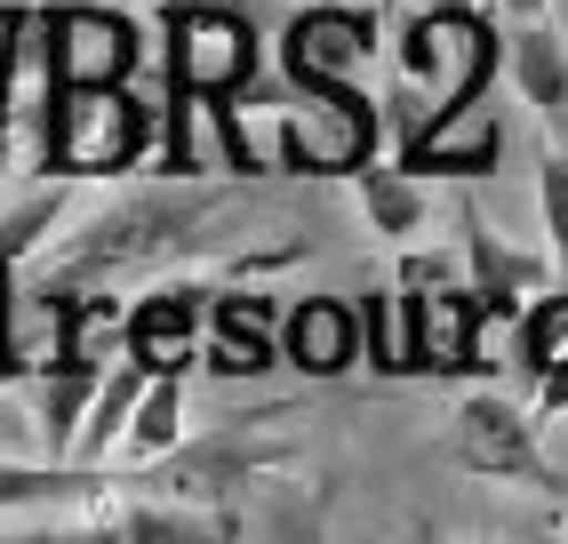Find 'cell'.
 <instances>
[{
	"label": "cell",
	"mask_w": 568,
	"mask_h": 544,
	"mask_svg": "<svg viewBox=\"0 0 568 544\" xmlns=\"http://www.w3.org/2000/svg\"><path fill=\"white\" fill-rule=\"evenodd\" d=\"M465 264H473V296H480V321H513L528 296L545 289V272L528 264L520 249H505L473 209H465Z\"/></svg>",
	"instance_id": "14"
},
{
	"label": "cell",
	"mask_w": 568,
	"mask_h": 544,
	"mask_svg": "<svg viewBox=\"0 0 568 544\" xmlns=\"http://www.w3.org/2000/svg\"><path fill=\"white\" fill-rule=\"evenodd\" d=\"M376 9H385V17H393V9H400V0H376Z\"/></svg>",
	"instance_id": "28"
},
{
	"label": "cell",
	"mask_w": 568,
	"mask_h": 544,
	"mask_svg": "<svg viewBox=\"0 0 568 544\" xmlns=\"http://www.w3.org/2000/svg\"><path fill=\"white\" fill-rule=\"evenodd\" d=\"M169 81L193 97L256 89V24L224 0H184L169 9Z\"/></svg>",
	"instance_id": "4"
},
{
	"label": "cell",
	"mask_w": 568,
	"mask_h": 544,
	"mask_svg": "<svg viewBox=\"0 0 568 544\" xmlns=\"http://www.w3.org/2000/svg\"><path fill=\"white\" fill-rule=\"evenodd\" d=\"M361 209H368V232L408 241V232H425L433 192H425V177H408V169H361Z\"/></svg>",
	"instance_id": "21"
},
{
	"label": "cell",
	"mask_w": 568,
	"mask_h": 544,
	"mask_svg": "<svg viewBox=\"0 0 568 544\" xmlns=\"http://www.w3.org/2000/svg\"><path fill=\"white\" fill-rule=\"evenodd\" d=\"M184 441V376H144V393H136V416H129V433L121 449H112V473H153V464Z\"/></svg>",
	"instance_id": "17"
},
{
	"label": "cell",
	"mask_w": 568,
	"mask_h": 544,
	"mask_svg": "<svg viewBox=\"0 0 568 544\" xmlns=\"http://www.w3.org/2000/svg\"><path fill=\"white\" fill-rule=\"evenodd\" d=\"M393 49H400L408 81L433 89V104L465 97V89H480L488 72H497V32H488L480 9H408Z\"/></svg>",
	"instance_id": "3"
},
{
	"label": "cell",
	"mask_w": 568,
	"mask_h": 544,
	"mask_svg": "<svg viewBox=\"0 0 568 544\" xmlns=\"http://www.w3.org/2000/svg\"><path fill=\"white\" fill-rule=\"evenodd\" d=\"M201 304H209L201 281L153 289L136 313H121V353H129L144 376H169V369L193 376V353H201Z\"/></svg>",
	"instance_id": "10"
},
{
	"label": "cell",
	"mask_w": 568,
	"mask_h": 544,
	"mask_svg": "<svg viewBox=\"0 0 568 544\" xmlns=\"http://www.w3.org/2000/svg\"><path fill=\"white\" fill-rule=\"evenodd\" d=\"M153 161H161L169 184L209 177V112H201L193 89H176V81H169V97H161V112H153Z\"/></svg>",
	"instance_id": "18"
},
{
	"label": "cell",
	"mask_w": 568,
	"mask_h": 544,
	"mask_svg": "<svg viewBox=\"0 0 568 544\" xmlns=\"http://www.w3.org/2000/svg\"><path fill=\"white\" fill-rule=\"evenodd\" d=\"M136 393H144V369L121 353V361H112V369L97 376V393H89L81 424H72V449H64V464H97V473H112V449H121L129 416H136Z\"/></svg>",
	"instance_id": "15"
},
{
	"label": "cell",
	"mask_w": 568,
	"mask_h": 544,
	"mask_svg": "<svg viewBox=\"0 0 568 544\" xmlns=\"http://www.w3.org/2000/svg\"><path fill=\"white\" fill-rule=\"evenodd\" d=\"M433 281H448V264L425 256V249H408V256H400V289H433Z\"/></svg>",
	"instance_id": "26"
},
{
	"label": "cell",
	"mask_w": 568,
	"mask_h": 544,
	"mask_svg": "<svg viewBox=\"0 0 568 544\" xmlns=\"http://www.w3.org/2000/svg\"><path fill=\"white\" fill-rule=\"evenodd\" d=\"M161 9H184V0H161Z\"/></svg>",
	"instance_id": "29"
},
{
	"label": "cell",
	"mask_w": 568,
	"mask_h": 544,
	"mask_svg": "<svg viewBox=\"0 0 568 544\" xmlns=\"http://www.w3.org/2000/svg\"><path fill=\"white\" fill-rule=\"evenodd\" d=\"M457 464L465 473H480V481H513V488H568L552 464H545V449H537V416L528 409H513L505 393H473L465 409H457Z\"/></svg>",
	"instance_id": "8"
},
{
	"label": "cell",
	"mask_w": 568,
	"mask_h": 544,
	"mask_svg": "<svg viewBox=\"0 0 568 544\" xmlns=\"http://www.w3.org/2000/svg\"><path fill=\"white\" fill-rule=\"evenodd\" d=\"M49 41V72L57 89H97V81H136L144 72V41L121 9H97V0H72V9L41 17Z\"/></svg>",
	"instance_id": "7"
},
{
	"label": "cell",
	"mask_w": 568,
	"mask_h": 544,
	"mask_svg": "<svg viewBox=\"0 0 568 544\" xmlns=\"http://www.w3.org/2000/svg\"><path fill=\"white\" fill-rule=\"evenodd\" d=\"M273 321H281V304L273 296H256V289H233V296H216L209 289V304H201V369H216V376H273L281 369V344H273Z\"/></svg>",
	"instance_id": "9"
},
{
	"label": "cell",
	"mask_w": 568,
	"mask_h": 544,
	"mask_svg": "<svg viewBox=\"0 0 568 544\" xmlns=\"http://www.w3.org/2000/svg\"><path fill=\"white\" fill-rule=\"evenodd\" d=\"M376 97L353 89V97H305V104H273V169H296V177H353L368 152H376Z\"/></svg>",
	"instance_id": "2"
},
{
	"label": "cell",
	"mask_w": 568,
	"mask_h": 544,
	"mask_svg": "<svg viewBox=\"0 0 568 544\" xmlns=\"http://www.w3.org/2000/svg\"><path fill=\"white\" fill-rule=\"evenodd\" d=\"M273 344H281V361L305 369V376H345V369L361 361L353 304H336V296H296V304H281Z\"/></svg>",
	"instance_id": "12"
},
{
	"label": "cell",
	"mask_w": 568,
	"mask_h": 544,
	"mask_svg": "<svg viewBox=\"0 0 568 544\" xmlns=\"http://www.w3.org/2000/svg\"><path fill=\"white\" fill-rule=\"evenodd\" d=\"M353 336L368 369L385 376H416V329H408V289H376L368 304H353Z\"/></svg>",
	"instance_id": "20"
},
{
	"label": "cell",
	"mask_w": 568,
	"mask_h": 544,
	"mask_svg": "<svg viewBox=\"0 0 568 544\" xmlns=\"http://www.w3.org/2000/svg\"><path fill=\"white\" fill-rule=\"evenodd\" d=\"M497 161H505V104H497L488 81L433 104L425 121L400 137V169L408 177H488Z\"/></svg>",
	"instance_id": "5"
},
{
	"label": "cell",
	"mask_w": 568,
	"mask_h": 544,
	"mask_svg": "<svg viewBox=\"0 0 568 544\" xmlns=\"http://www.w3.org/2000/svg\"><path fill=\"white\" fill-rule=\"evenodd\" d=\"M560 17H568V0H560Z\"/></svg>",
	"instance_id": "30"
},
{
	"label": "cell",
	"mask_w": 568,
	"mask_h": 544,
	"mask_svg": "<svg viewBox=\"0 0 568 544\" xmlns=\"http://www.w3.org/2000/svg\"><path fill=\"white\" fill-rule=\"evenodd\" d=\"M153 152V104L129 81H97V89H57L49 121H41V169L57 177H121Z\"/></svg>",
	"instance_id": "1"
},
{
	"label": "cell",
	"mask_w": 568,
	"mask_h": 544,
	"mask_svg": "<svg viewBox=\"0 0 568 544\" xmlns=\"http://www.w3.org/2000/svg\"><path fill=\"white\" fill-rule=\"evenodd\" d=\"M505 64H513L520 104L545 121V137L568 144V41H560L545 17H520V32L505 41Z\"/></svg>",
	"instance_id": "13"
},
{
	"label": "cell",
	"mask_w": 568,
	"mask_h": 544,
	"mask_svg": "<svg viewBox=\"0 0 568 544\" xmlns=\"http://www.w3.org/2000/svg\"><path fill=\"white\" fill-rule=\"evenodd\" d=\"M416 9H473V0H416Z\"/></svg>",
	"instance_id": "27"
},
{
	"label": "cell",
	"mask_w": 568,
	"mask_h": 544,
	"mask_svg": "<svg viewBox=\"0 0 568 544\" xmlns=\"http://www.w3.org/2000/svg\"><path fill=\"white\" fill-rule=\"evenodd\" d=\"M112 473L97 464H41V456H0V513H32V504H64V496H97Z\"/></svg>",
	"instance_id": "19"
},
{
	"label": "cell",
	"mask_w": 568,
	"mask_h": 544,
	"mask_svg": "<svg viewBox=\"0 0 568 544\" xmlns=\"http://www.w3.org/2000/svg\"><path fill=\"white\" fill-rule=\"evenodd\" d=\"M97 376H104V369L57 361V353L32 369V384H24V416H32V433H41V456H57V464H64L72 424H81V409H89V393H97Z\"/></svg>",
	"instance_id": "16"
},
{
	"label": "cell",
	"mask_w": 568,
	"mask_h": 544,
	"mask_svg": "<svg viewBox=\"0 0 568 544\" xmlns=\"http://www.w3.org/2000/svg\"><path fill=\"white\" fill-rule=\"evenodd\" d=\"M537 209H545V241L560 256V289H568V144H545V161H537Z\"/></svg>",
	"instance_id": "24"
},
{
	"label": "cell",
	"mask_w": 568,
	"mask_h": 544,
	"mask_svg": "<svg viewBox=\"0 0 568 544\" xmlns=\"http://www.w3.org/2000/svg\"><path fill=\"white\" fill-rule=\"evenodd\" d=\"M560 409H568V344L537 369V416H560Z\"/></svg>",
	"instance_id": "25"
},
{
	"label": "cell",
	"mask_w": 568,
	"mask_h": 544,
	"mask_svg": "<svg viewBox=\"0 0 568 544\" xmlns=\"http://www.w3.org/2000/svg\"><path fill=\"white\" fill-rule=\"evenodd\" d=\"M64 224V184H41V192H24V201L0 216V264H17L49 241V232Z\"/></svg>",
	"instance_id": "23"
},
{
	"label": "cell",
	"mask_w": 568,
	"mask_h": 544,
	"mask_svg": "<svg viewBox=\"0 0 568 544\" xmlns=\"http://www.w3.org/2000/svg\"><path fill=\"white\" fill-rule=\"evenodd\" d=\"M408 329H416V369H480V296L473 281H433L408 289Z\"/></svg>",
	"instance_id": "11"
},
{
	"label": "cell",
	"mask_w": 568,
	"mask_h": 544,
	"mask_svg": "<svg viewBox=\"0 0 568 544\" xmlns=\"http://www.w3.org/2000/svg\"><path fill=\"white\" fill-rule=\"evenodd\" d=\"M560 344H568V289H560V296H528L520 313H513V369L537 376Z\"/></svg>",
	"instance_id": "22"
},
{
	"label": "cell",
	"mask_w": 568,
	"mask_h": 544,
	"mask_svg": "<svg viewBox=\"0 0 568 544\" xmlns=\"http://www.w3.org/2000/svg\"><path fill=\"white\" fill-rule=\"evenodd\" d=\"M376 57V17L361 9H305L281 32V72L296 97H353Z\"/></svg>",
	"instance_id": "6"
}]
</instances>
